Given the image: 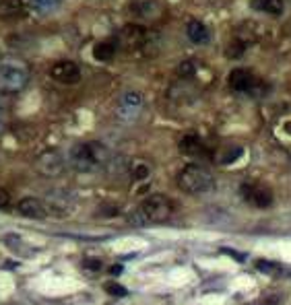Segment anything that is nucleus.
<instances>
[{"label": "nucleus", "instance_id": "f257e3e1", "mask_svg": "<svg viewBox=\"0 0 291 305\" xmlns=\"http://www.w3.org/2000/svg\"><path fill=\"white\" fill-rule=\"evenodd\" d=\"M109 159V153L99 142H79L68 153V161L77 171L89 173Z\"/></svg>", "mask_w": 291, "mask_h": 305}, {"label": "nucleus", "instance_id": "f03ea898", "mask_svg": "<svg viewBox=\"0 0 291 305\" xmlns=\"http://www.w3.org/2000/svg\"><path fill=\"white\" fill-rule=\"evenodd\" d=\"M29 76H31V70L23 60H19V58L0 60V91L2 93L23 91L29 83Z\"/></svg>", "mask_w": 291, "mask_h": 305}, {"label": "nucleus", "instance_id": "7ed1b4c3", "mask_svg": "<svg viewBox=\"0 0 291 305\" xmlns=\"http://www.w3.org/2000/svg\"><path fill=\"white\" fill-rule=\"evenodd\" d=\"M178 186L186 194H205L215 188V180L211 175V171H207L205 167L190 163L178 173Z\"/></svg>", "mask_w": 291, "mask_h": 305}, {"label": "nucleus", "instance_id": "20e7f679", "mask_svg": "<svg viewBox=\"0 0 291 305\" xmlns=\"http://www.w3.org/2000/svg\"><path fill=\"white\" fill-rule=\"evenodd\" d=\"M140 214L145 216L147 223H163L167 221L169 216L174 212V204L172 200L167 198L163 194H153L140 204Z\"/></svg>", "mask_w": 291, "mask_h": 305}, {"label": "nucleus", "instance_id": "39448f33", "mask_svg": "<svg viewBox=\"0 0 291 305\" xmlns=\"http://www.w3.org/2000/svg\"><path fill=\"white\" fill-rule=\"evenodd\" d=\"M163 13V4L159 0H128L126 2V17H130L132 21L149 23L155 21Z\"/></svg>", "mask_w": 291, "mask_h": 305}, {"label": "nucleus", "instance_id": "423d86ee", "mask_svg": "<svg viewBox=\"0 0 291 305\" xmlns=\"http://www.w3.org/2000/svg\"><path fill=\"white\" fill-rule=\"evenodd\" d=\"M143 105H145L143 95L136 93V91H126L122 97H120V101L116 105V116L124 124H132L140 116V112H143Z\"/></svg>", "mask_w": 291, "mask_h": 305}, {"label": "nucleus", "instance_id": "0eeeda50", "mask_svg": "<svg viewBox=\"0 0 291 305\" xmlns=\"http://www.w3.org/2000/svg\"><path fill=\"white\" fill-rule=\"evenodd\" d=\"M153 33L149 31L147 27L143 25H138V23H128L122 31H120V42L130 46V47H147V44L151 42V37Z\"/></svg>", "mask_w": 291, "mask_h": 305}, {"label": "nucleus", "instance_id": "6e6552de", "mask_svg": "<svg viewBox=\"0 0 291 305\" xmlns=\"http://www.w3.org/2000/svg\"><path fill=\"white\" fill-rule=\"evenodd\" d=\"M50 74H52L54 81L62 83V85H75L81 81V68L70 60H60L50 68Z\"/></svg>", "mask_w": 291, "mask_h": 305}, {"label": "nucleus", "instance_id": "1a4fd4ad", "mask_svg": "<svg viewBox=\"0 0 291 305\" xmlns=\"http://www.w3.org/2000/svg\"><path fill=\"white\" fill-rule=\"evenodd\" d=\"M227 85L232 87L234 91H238V93H254L258 81H256V76L248 70V68H236V70L229 72Z\"/></svg>", "mask_w": 291, "mask_h": 305}, {"label": "nucleus", "instance_id": "9d476101", "mask_svg": "<svg viewBox=\"0 0 291 305\" xmlns=\"http://www.w3.org/2000/svg\"><path fill=\"white\" fill-rule=\"evenodd\" d=\"M242 198L250 202L252 206L258 209H266V206L273 204V192L265 186H256V184H244L242 186Z\"/></svg>", "mask_w": 291, "mask_h": 305}, {"label": "nucleus", "instance_id": "9b49d317", "mask_svg": "<svg viewBox=\"0 0 291 305\" xmlns=\"http://www.w3.org/2000/svg\"><path fill=\"white\" fill-rule=\"evenodd\" d=\"M37 169L42 171L44 175H58L60 171L64 169V159H62V155L56 153V151H48L44 153L42 157H39V161H37Z\"/></svg>", "mask_w": 291, "mask_h": 305}, {"label": "nucleus", "instance_id": "f8f14e48", "mask_svg": "<svg viewBox=\"0 0 291 305\" xmlns=\"http://www.w3.org/2000/svg\"><path fill=\"white\" fill-rule=\"evenodd\" d=\"M17 211L27 219H44V216H48V206L39 198H23L17 204Z\"/></svg>", "mask_w": 291, "mask_h": 305}, {"label": "nucleus", "instance_id": "ddd939ff", "mask_svg": "<svg viewBox=\"0 0 291 305\" xmlns=\"http://www.w3.org/2000/svg\"><path fill=\"white\" fill-rule=\"evenodd\" d=\"M25 15L23 0H0V19H19Z\"/></svg>", "mask_w": 291, "mask_h": 305}, {"label": "nucleus", "instance_id": "4468645a", "mask_svg": "<svg viewBox=\"0 0 291 305\" xmlns=\"http://www.w3.org/2000/svg\"><path fill=\"white\" fill-rule=\"evenodd\" d=\"M118 50V42L116 39H104V42H97L93 46V58L99 62H107L112 60L114 54Z\"/></svg>", "mask_w": 291, "mask_h": 305}, {"label": "nucleus", "instance_id": "2eb2a0df", "mask_svg": "<svg viewBox=\"0 0 291 305\" xmlns=\"http://www.w3.org/2000/svg\"><path fill=\"white\" fill-rule=\"evenodd\" d=\"M180 151L184 155H190V157H198V155L205 153V144L196 134H186L184 139L180 141Z\"/></svg>", "mask_w": 291, "mask_h": 305}, {"label": "nucleus", "instance_id": "dca6fc26", "mask_svg": "<svg viewBox=\"0 0 291 305\" xmlns=\"http://www.w3.org/2000/svg\"><path fill=\"white\" fill-rule=\"evenodd\" d=\"M250 6H252L254 11L277 17V15L283 13L285 2H283V0H250Z\"/></svg>", "mask_w": 291, "mask_h": 305}, {"label": "nucleus", "instance_id": "f3484780", "mask_svg": "<svg viewBox=\"0 0 291 305\" xmlns=\"http://www.w3.org/2000/svg\"><path fill=\"white\" fill-rule=\"evenodd\" d=\"M186 33H188V39L194 44H207L209 37H211V31L205 23L200 21H190L188 27H186Z\"/></svg>", "mask_w": 291, "mask_h": 305}, {"label": "nucleus", "instance_id": "a211bd4d", "mask_svg": "<svg viewBox=\"0 0 291 305\" xmlns=\"http://www.w3.org/2000/svg\"><path fill=\"white\" fill-rule=\"evenodd\" d=\"M29 4H31L37 13L50 15V13H56L58 8L62 6V0H29Z\"/></svg>", "mask_w": 291, "mask_h": 305}, {"label": "nucleus", "instance_id": "6ab92c4d", "mask_svg": "<svg viewBox=\"0 0 291 305\" xmlns=\"http://www.w3.org/2000/svg\"><path fill=\"white\" fill-rule=\"evenodd\" d=\"M104 289H106V293L112 295V297H126V295H128L126 287H122L120 282H106Z\"/></svg>", "mask_w": 291, "mask_h": 305}, {"label": "nucleus", "instance_id": "aec40b11", "mask_svg": "<svg viewBox=\"0 0 291 305\" xmlns=\"http://www.w3.org/2000/svg\"><path fill=\"white\" fill-rule=\"evenodd\" d=\"M244 50H246V46L239 39H234L232 46H227V58H239L244 54Z\"/></svg>", "mask_w": 291, "mask_h": 305}, {"label": "nucleus", "instance_id": "412c9836", "mask_svg": "<svg viewBox=\"0 0 291 305\" xmlns=\"http://www.w3.org/2000/svg\"><path fill=\"white\" fill-rule=\"evenodd\" d=\"M256 268H258L260 272H265V274H275V272H279V270H281L279 264L268 262V260H260V262L256 264Z\"/></svg>", "mask_w": 291, "mask_h": 305}, {"label": "nucleus", "instance_id": "4be33fe9", "mask_svg": "<svg viewBox=\"0 0 291 305\" xmlns=\"http://www.w3.org/2000/svg\"><path fill=\"white\" fill-rule=\"evenodd\" d=\"M134 178H136V180H145V178H149V165L138 163V165L134 167Z\"/></svg>", "mask_w": 291, "mask_h": 305}, {"label": "nucleus", "instance_id": "5701e85b", "mask_svg": "<svg viewBox=\"0 0 291 305\" xmlns=\"http://www.w3.org/2000/svg\"><path fill=\"white\" fill-rule=\"evenodd\" d=\"M239 155H242V149H239V146H236V149H232L225 157H221V163H232V161L238 159Z\"/></svg>", "mask_w": 291, "mask_h": 305}, {"label": "nucleus", "instance_id": "b1692460", "mask_svg": "<svg viewBox=\"0 0 291 305\" xmlns=\"http://www.w3.org/2000/svg\"><path fill=\"white\" fill-rule=\"evenodd\" d=\"M178 72L182 74V76H190V74L194 72V66H192V62H186V64H182V66L178 68Z\"/></svg>", "mask_w": 291, "mask_h": 305}, {"label": "nucleus", "instance_id": "393cba45", "mask_svg": "<svg viewBox=\"0 0 291 305\" xmlns=\"http://www.w3.org/2000/svg\"><path fill=\"white\" fill-rule=\"evenodd\" d=\"M221 252L227 254V256H232V258H236L238 262H244V260H246V254H239V252H236V250H227V248H223Z\"/></svg>", "mask_w": 291, "mask_h": 305}, {"label": "nucleus", "instance_id": "a878e982", "mask_svg": "<svg viewBox=\"0 0 291 305\" xmlns=\"http://www.w3.org/2000/svg\"><path fill=\"white\" fill-rule=\"evenodd\" d=\"M85 268H89V270H99V268H102V262H99V260H85Z\"/></svg>", "mask_w": 291, "mask_h": 305}, {"label": "nucleus", "instance_id": "bb28decb", "mask_svg": "<svg viewBox=\"0 0 291 305\" xmlns=\"http://www.w3.org/2000/svg\"><path fill=\"white\" fill-rule=\"evenodd\" d=\"M8 202H11V198H8L6 190L0 188V209H4V206H8Z\"/></svg>", "mask_w": 291, "mask_h": 305}, {"label": "nucleus", "instance_id": "cd10ccee", "mask_svg": "<svg viewBox=\"0 0 291 305\" xmlns=\"http://www.w3.org/2000/svg\"><path fill=\"white\" fill-rule=\"evenodd\" d=\"M4 120H6V114H4V105L0 103V130L4 128Z\"/></svg>", "mask_w": 291, "mask_h": 305}, {"label": "nucleus", "instance_id": "c85d7f7f", "mask_svg": "<svg viewBox=\"0 0 291 305\" xmlns=\"http://www.w3.org/2000/svg\"><path fill=\"white\" fill-rule=\"evenodd\" d=\"M120 272H122V266H120V264H116V266L109 268V274H120Z\"/></svg>", "mask_w": 291, "mask_h": 305}]
</instances>
